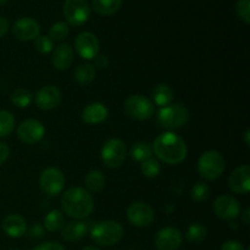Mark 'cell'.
<instances>
[{"instance_id":"cell-4","label":"cell","mask_w":250,"mask_h":250,"mask_svg":"<svg viewBox=\"0 0 250 250\" xmlns=\"http://www.w3.org/2000/svg\"><path fill=\"white\" fill-rule=\"evenodd\" d=\"M225 158L216 150H208L198 160V172L208 181L217 180L224 173Z\"/></svg>"},{"instance_id":"cell-45","label":"cell","mask_w":250,"mask_h":250,"mask_svg":"<svg viewBox=\"0 0 250 250\" xmlns=\"http://www.w3.org/2000/svg\"><path fill=\"white\" fill-rule=\"evenodd\" d=\"M7 1H9V0H0V5H4V4H6Z\"/></svg>"},{"instance_id":"cell-36","label":"cell","mask_w":250,"mask_h":250,"mask_svg":"<svg viewBox=\"0 0 250 250\" xmlns=\"http://www.w3.org/2000/svg\"><path fill=\"white\" fill-rule=\"evenodd\" d=\"M33 250H65V248L58 242H46V243L37 246Z\"/></svg>"},{"instance_id":"cell-17","label":"cell","mask_w":250,"mask_h":250,"mask_svg":"<svg viewBox=\"0 0 250 250\" xmlns=\"http://www.w3.org/2000/svg\"><path fill=\"white\" fill-rule=\"evenodd\" d=\"M229 186L232 192L237 194H248L250 190V166L243 165L237 167L229 176Z\"/></svg>"},{"instance_id":"cell-1","label":"cell","mask_w":250,"mask_h":250,"mask_svg":"<svg viewBox=\"0 0 250 250\" xmlns=\"http://www.w3.org/2000/svg\"><path fill=\"white\" fill-rule=\"evenodd\" d=\"M153 153L163 163L168 165H178L185 161L187 156L186 142L173 132H165L159 134L153 144Z\"/></svg>"},{"instance_id":"cell-38","label":"cell","mask_w":250,"mask_h":250,"mask_svg":"<svg viewBox=\"0 0 250 250\" xmlns=\"http://www.w3.org/2000/svg\"><path fill=\"white\" fill-rule=\"evenodd\" d=\"M221 250H246V248L238 241H227L221 246Z\"/></svg>"},{"instance_id":"cell-11","label":"cell","mask_w":250,"mask_h":250,"mask_svg":"<svg viewBox=\"0 0 250 250\" xmlns=\"http://www.w3.org/2000/svg\"><path fill=\"white\" fill-rule=\"evenodd\" d=\"M75 49L84 60H94L95 56L99 54L100 44L94 34L90 32H82L76 38Z\"/></svg>"},{"instance_id":"cell-40","label":"cell","mask_w":250,"mask_h":250,"mask_svg":"<svg viewBox=\"0 0 250 250\" xmlns=\"http://www.w3.org/2000/svg\"><path fill=\"white\" fill-rule=\"evenodd\" d=\"M9 155H10L9 146H7L6 144L0 142V165H2V164L7 160Z\"/></svg>"},{"instance_id":"cell-34","label":"cell","mask_w":250,"mask_h":250,"mask_svg":"<svg viewBox=\"0 0 250 250\" xmlns=\"http://www.w3.org/2000/svg\"><path fill=\"white\" fill-rule=\"evenodd\" d=\"M34 48L41 54H49L54 50V42L46 36H38L34 39Z\"/></svg>"},{"instance_id":"cell-22","label":"cell","mask_w":250,"mask_h":250,"mask_svg":"<svg viewBox=\"0 0 250 250\" xmlns=\"http://www.w3.org/2000/svg\"><path fill=\"white\" fill-rule=\"evenodd\" d=\"M153 104H156L158 106H166V105L171 104L173 99V89L168 84H165V83H161V84H158L156 87H154L153 93Z\"/></svg>"},{"instance_id":"cell-29","label":"cell","mask_w":250,"mask_h":250,"mask_svg":"<svg viewBox=\"0 0 250 250\" xmlns=\"http://www.w3.org/2000/svg\"><path fill=\"white\" fill-rule=\"evenodd\" d=\"M208 231L203 225L194 224L190 225L187 229V233H186V238L189 243L193 244H199L202 242H204V239L207 238Z\"/></svg>"},{"instance_id":"cell-33","label":"cell","mask_w":250,"mask_h":250,"mask_svg":"<svg viewBox=\"0 0 250 250\" xmlns=\"http://www.w3.org/2000/svg\"><path fill=\"white\" fill-rule=\"evenodd\" d=\"M210 194V187L205 182H198L192 188V198L194 202L202 203L209 198Z\"/></svg>"},{"instance_id":"cell-7","label":"cell","mask_w":250,"mask_h":250,"mask_svg":"<svg viewBox=\"0 0 250 250\" xmlns=\"http://www.w3.org/2000/svg\"><path fill=\"white\" fill-rule=\"evenodd\" d=\"M126 144L117 138L105 142L102 148V161L107 168H119L126 160Z\"/></svg>"},{"instance_id":"cell-39","label":"cell","mask_w":250,"mask_h":250,"mask_svg":"<svg viewBox=\"0 0 250 250\" xmlns=\"http://www.w3.org/2000/svg\"><path fill=\"white\" fill-rule=\"evenodd\" d=\"M43 234L44 229L41 225H33L28 231V236L31 237V238H41V237H43Z\"/></svg>"},{"instance_id":"cell-12","label":"cell","mask_w":250,"mask_h":250,"mask_svg":"<svg viewBox=\"0 0 250 250\" xmlns=\"http://www.w3.org/2000/svg\"><path fill=\"white\" fill-rule=\"evenodd\" d=\"M44 134H45V128L38 120H26L17 127V136L21 142L26 144L38 143L43 139Z\"/></svg>"},{"instance_id":"cell-30","label":"cell","mask_w":250,"mask_h":250,"mask_svg":"<svg viewBox=\"0 0 250 250\" xmlns=\"http://www.w3.org/2000/svg\"><path fill=\"white\" fill-rule=\"evenodd\" d=\"M15 128V117L11 112L0 110V138L7 137Z\"/></svg>"},{"instance_id":"cell-18","label":"cell","mask_w":250,"mask_h":250,"mask_svg":"<svg viewBox=\"0 0 250 250\" xmlns=\"http://www.w3.org/2000/svg\"><path fill=\"white\" fill-rule=\"evenodd\" d=\"M73 48L67 43H62L53 50L51 62L56 70H67L73 62Z\"/></svg>"},{"instance_id":"cell-6","label":"cell","mask_w":250,"mask_h":250,"mask_svg":"<svg viewBox=\"0 0 250 250\" xmlns=\"http://www.w3.org/2000/svg\"><path fill=\"white\" fill-rule=\"evenodd\" d=\"M124 110L126 115L137 121H146L153 116L154 104L150 99L141 94L131 95L125 102Z\"/></svg>"},{"instance_id":"cell-14","label":"cell","mask_w":250,"mask_h":250,"mask_svg":"<svg viewBox=\"0 0 250 250\" xmlns=\"http://www.w3.org/2000/svg\"><path fill=\"white\" fill-rule=\"evenodd\" d=\"M154 243L158 250H177L182 244V234L175 227H164L156 233Z\"/></svg>"},{"instance_id":"cell-10","label":"cell","mask_w":250,"mask_h":250,"mask_svg":"<svg viewBox=\"0 0 250 250\" xmlns=\"http://www.w3.org/2000/svg\"><path fill=\"white\" fill-rule=\"evenodd\" d=\"M154 210L146 203L137 202L129 205L127 209V219L136 227H148L153 224Z\"/></svg>"},{"instance_id":"cell-46","label":"cell","mask_w":250,"mask_h":250,"mask_svg":"<svg viewBox=\"0 0 250 250\" xmlns=\"http://www.w3.org/2000/svg\"><path fill=\"white\" fill-rule=\"evenodd\" d=\"M10 250H20V249H10Z\"/></svg>"},{"instance_id":"cell-31","label":"cell","mask_w":250,"mask_h":250,"mask_svg":"<svg viewBox=\"0 0 250 250\" xmlns=\"http://www.w3.org/2000/svg\"><path fill=\"white\" fill-rule=\"evenodd\" d=\"M68 26L65 22H56L49 29V38L53 42H61L68 36Z\"/></svg>"},{"instance_id":"cell-2","label":"cell","mask_w":250,"mask_h":250,"mask_svg":"<svg viewBox=\"0 0 250 250\" xmlns=\"http://www.w3.org/2000/svg\"><path fill=\"white\" fill-rule=\"evenodd\" d=\"M61 208L70 217L77 220L87 219L94 210V200L87 189L73 187L66 190L61 198Z\"/></svg>"},{"instance_id":"cell-42","label":"cell","mask_w":250,"mask_h":250,"mask_svg":"<svg viewBox=\"0 0 250 250\" xmlns=\"http://www.w3.org/2000/svg\"><path fill=\"white\" fill-rule=\"evenodd\" d=\"M249 216H250V209H249V208H247V209L244 210L243 214H242V220H243V222L247 225V226H248V225L250 224Z\"/></svg>"},{"instance_id":"cell-8","label":"cell","mask_w":250,"mask_h":250,"mask_svg":"<svg viewBox=\"0 0 250 250\" xmlns=\"http://www.w3.org/2000/svg\"><path fill=\"white\" fill-rule=\"evenodd\" d=\"M63 16L72 26H82L90 17L89 2L88 0H65Z\"/></svg>"},{"instance_id":"cell-15","label":"cell","mask_w":250,"mask_h":250,"mask_svg":"<svg viewBox=\"0 0 250 250\" xmlns=\"http://www.w3.org/2000/svg\"><path fill=\"white\" fill-rule=\"evenodd\" d=\"M12 33L20 41H34L41 33V26L36 20L31 19V17H22L14 23Z\"/></svg>"},{"instance_id":"cell-13","label":"cell","mask_w":250,"mask_h":250,"mask_svg":"<svg viewBox=\"0 0 250 250\" xmlns=\"http://www.w3.org/2000/svg\"><path fill=\"white\" fill-rule=\"evenodd\" d=\"M214 211L221 220H234L241 214V207L238 200L229 195H220L214 202Z\"/></svg>"},{"instance_id":"cell-41","label":"cell","mask_w":250,"mask_h":250,"mask_svg":"<svg viewBox=\"0 0 250 250\" xmlns=\"http://www.w3.org/2000/svg\"><path fill=\"white\" fill-rule=\"evenodd\" d=\"M7 31H9V21L5 17L0 16V38H2Z\"/></svg>"},{"instance_id":"cell-37","label":"cell","mask_w":250,"mask_h":250,"mask_svg":"<svg viewBox=\"0 0 250 250\" xmlns=\"http://www.w3.org/2000/svg\"><path fill=\"white\" fill-rule=\"evenodd\" d=\"M94 63H95V67L100 68V70H105V68L109 67L110 61L106 55H99V54H98V55L94 58Z\"/></svg>"},{"instance_id":"cell-27","label":"cell","mask_w":250,"mask_h":250,"mask_svg":"<svg viewBox=\"0 0 250 250\" xmlns=\"http://www.w3.org/2000/svg\"><path fill=\"white\" fill-rule=\"evenodd\" d=\"M129 154L133 160L143 163L153 156V148L150 146V144L146 143V142H137L132 146Z\"/></svg>"},{"instance_id":"cell-5","label":"cell","mask_w":250,"mask_h":250,"mask_svg":"<svg viewBox=\"0 0 250 250\" xmlns=\"http://www.w3.org/2000/svg\"><path fill=\"white\" fill-rule=\"evenodd\" d=\"M188 110L182 104H168L160 107L158 112V124L163 128L177 129L188 122Z\"/></svg>"},{"instance_id":"cell-35","label":"cell","mask_w":250,"mask_h":250,"mask_svg":"<svg viewBox=\"0 0 250 250\" xmlns=\"http://www.w3.org/2000/svg\"><path fill=\"white\" fill-rule=\"evenodd\" d=\"M236 12L239 19L246 24L250 23V0H238L236 5Z\"/></svg>"},{"instance_id":"cell-32","label":"cell","mask_w":250,"mask_h":250,"mask_svg":"<svg viewBox=\"0 0 250 250\" xmlns=\"http://www.w3.org/2000/svg\"><path fill=\"white\" fill-rule=\"evenodd\" d=\"M141 171L146 177L155 178L160 173V164H159L158 160L150 158L142 163Z\"/></svg>"},{"instance_id":"cell-23","label":"cell","mask_w":250,"mask_h":250,"mask_svg":"<svg viewBox=\"0 0 250 250\" xmlns=\"http://www.w3.org/2000/svg\"><path fill=\"white\" fill-rule=\"evenodd\" d=\"M95 75H97V71H95L94 65L89 62L81 63L75 70V73H73L76 82L81 85L90 84L94 81Z\"/></svg>"},{"instance_id":"cell-3","label":"cell","mask_w":250,"mask_h":250,"mask_svg":"<svg viewBox=\"0 0 250 250\" xmlns=\"http://www.w3.org/2000/svg\"><path fill=\"white\" fill-rule=\"evenodd\" d=\"M90 237L99 246L110 247L117 244L124 237L121 225L112 220H105L92 225L89 229Z\"/></svg>"},{"instance_id":"cell-26","label":"cell","mask_w":250,"mask_h":250,"mask_svg":"<svg viewBox=\"0 0 250 250\" xmlns=\"http://www.w3.org/2000/svg\"><path fill=\"white\" fill-rule=\"evenodd\" d=\"M65 225V217L59 210H51L44 217V227L49 232H59Z\"/></svg>"},{"instance_id":"cell-43","label":"cell","mask_w":250,"mask_h":250,"mask_svg":"<svg viewBox=\"0 0 250 250\" xmlns=\"http://www.w3.org/2000/svg\"><path fill=\"white\" fill-rule=\"evenodd\" d=\"M244 139H246L247 146H249V144H250V131H249V129H247L246 133H244Z\"/></svg>"},{"instance_id":"cell-19","label":"cell","mask_w":250,"mask_h":250,"mask_svg":"<svg viewBox=\"0 0 250 250\" xmlns=\"http://www.w3.org/2000/svg\"><path fill=\"white\" fill-rule=\"evenodd\" d=\"M90 222L85 221H72L63 225L61 229V236L67 242H77L84 238L90 229Z\"/></svg>"},{"instance_id":"cell-21","label":"cell","mask_w":250,"mask_h":250,"mask_svg":"<svg viewBox=\"0 0 250 250\" xmlns=\"http://www.w3.org/2000/svg\"><path fill=\"white\" fill-rule=\"evenodd\" d=\"M109 116V110L102 103H92L87 105L82 112V120L88 125H98L104 122Z\"/></svg>"},{"instance_id":"cell-20","label":"cell","mask_w":250,"mask_h":250,"mask_svg":"<svg viewBox=\"0 0 250 250\" xmlns=\"http://www.w3.org/2000/svg\"><path fill=\"white\" fill-rule=\"evenodd\" d=\"M2 231L11 238H20L27 231V222L22 216L16 214L9 215L2 221Z\"/></svg>"},{"instance_id":"cell-24","label":"cell","mask_w":250,"mask_h":250,"mask_svg":"<svg viewBox=\"0 0 250 250\" xmlns=\"http://www.w3.org/2000/svg\"><path fill=\"white\" fill-rule=\"evenodd\" d=\"M106 177L99 170H93L85 176V187L89 193H99L104 189Z\"/></svg>"},{"instance_id":"cell-16","label":"cell","mask_w":250,"mask_h":250,"mask_svg":"<svg viewBox=\"0 0 250 250\" xmlns=\"http://www.w3.org/2000/svg\"><path fill=\"white\" fill-rule=\"evenodd\" d=\"M61 92L55 85H45L36 94V104L41 110H53L60 104Z\"/></svg>"},{"instance_id":"cell-25","label":"cell","mask_w":250,"mask_h":250,"mask_svg":"<svg viewBox=\"0 0 250 250\" xmlns=\"http://www.w3.org/2000/svg\"><path fill=\"white\" fill-rule=\"evenodd\" d=\"M122 0H93V9L98 15L110 16L120 10Z\"/></svg>"},{"instance_id":"cell-44","label":"cell","mask_w":250,"mask_h":250,"mask_svg":"<svg viewBox=\"0 0 250 250\" xmlns=\"http://www.w3.org/2000/svg\"><path fill=\"white\" fill-rule=\"evenodd\" d=\"M82 250H99V249L94 248V247H85V248H83Z\"/></svg>"},{"instance_id":"cell-9","label":"cell","mask_w":250,"mask_h":250,"mask_svg":"<svg viewBox=\"0 0 250 250\" xmlns=\"http://www.w3.org/2000/svg\"><path fill=\"white\" fill-rule=\"evenodd\" d=\"M39 186L43 193L54 197L62 192L65 187V176L62 171L56 167H48L42 172L39 178Z\"/></svg>"},{"instance_id":"cell-28","label":"cell","mask_w":250,"mask_h":250,"mask_svg":"<svg viewBox=\"0 0 250 250\" xmlns=\"http://www.w3.org/2000/svg\"><path fill=\"white\" fill-rule=\"evenodd\" d=\"M33 102V95L29 90L24 89V88H19V89L14 90V93L11 94V103L14 105H16L17 107H28L29 105Z\"/></svg>"}]
</instances>
